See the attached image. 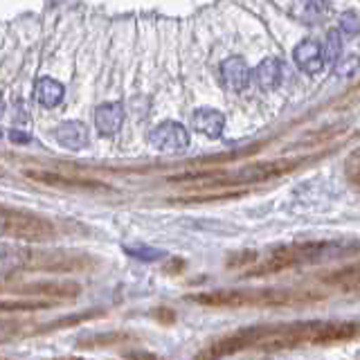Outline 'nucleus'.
<instances>
[{
	"label": "nucleus",
	"instance_id": "1",
	"mask_svg": "<svg viewBox=\"0 0 360 360\" xmlns=\"http://www.w3.org/2000/svg\"><path fill=\"white\" fill-rule=\"evenodd\" d=\"M360 322L354 320H292L250 324L221 333L200 347L194 360H225L236 354H273L302 347H326L356 340Z\"/></svg>",
	"mask_w": 360,
	"mask_h": 360
},
{
	"label": "nucleus",
	"instance_id": "2",
	"mask_svg": "<svg viewBox=\"0 0 360 360\" xmlns=\"http://www.w3.org/2000/svg\"><path fill=\"white\" fill-rule=\"evenodd\" d=\"M360 252V241L331 239V241H295L270 248L268 252H255L252 264L243 270L245 277H266L284 270H295L304 266H318L338 262Z\"/></svg>",
	"mask_w": 360,
	"mask_h": 360
},
{
	"label": "nucleus",
	"instance_id": "3",
	"mask_svg": "<svg viewBox=\"0 0 360 360\" xmlns=\"http://www.w3.org/2000/svg\"><path fill=\"white\" fill-rule=\"evenodd\" d=\"M326 295L304 288H214L200 290L187 300L207 309H279L320 302Z\"/></svg>",
	"mask_w": 360,
	"mask_h": 360
},
{
	"label": "nucleus",
	"instance_id": "4",
	"mask_svg": "<svg viewBox=\"0 0 360 360\" xmlns=\"http://www.w3.org/2000/svg\"><path fill=\"white\" fill-rule=\"evenodd\" d=\"M297 162L288 160H273V162H252L239 169H205V172H187L178 174L172 180L174 183H202L210 187H236V185H255L266 183L288 172H295Z\"/></svg>",
	"mask_w": 360,
	"mask_h": 360
},
{
	"label": "nucleus",
	"instance_id": "5",
	"mask_svg": "<svg viewBox=\"0 0 360 360\" xmlns=\"http://www.w3.org/2000/svg\"><path fill=\"white\" fill-rule=\"evenodd\" d=\"M59 236L56 225L30 210L0 205V239L20 243H45Z\"/></svg>",
	"mask_w": 360,
	"mask_h": 360
},
{
	"label": "nucleus",
	"instance_id": "6",
	"mask_svg": "<svg viewBox=\"0 0 360 360\" xmlns=\"http://www.w3.org/2000/svg\"><path fill=\"white\" fill-rule=\"evenodd\" d=\"M104 311H86L77 315H65V318L52 320V322H34V320H22V318H0V345L14 342V340H25L32 335H45L52 331L65 329V326H75L88 320H97Z\"/></svg>",
	"mask_w": 360,
	"mask_h": 360
},
{
	"label": "nucleus",
	"instance_id": "7",
	"mask_svg": "<svg viewBox=\"0 0 360 360\" xmlns=\"http://www.w3.org/2000/svg\"><path fill=\"white\" fill-rule=\"evenodd\" d=\"M3 292H14V295H30V297H48L52 302L75 300L82 295V286L77 281H22V284H0Z\"/></svg>",
	"mask_w": 360,
	"mask_h": 360
},
{
	"label": "nucleus",
	"instance_id": "8",
	"mask_svg": "<svg viewBox=\"0 0 360 360\" xmlns=\"http://www.w3.org/2000/svg\"><path fill=\"white\" fill-rule=\"evenodd\" d=\"M189 131L178 122H162L149 133V144L160 153H183L189 146Z\"/></svg>",
	"mask_w": 360,
	"mask_h": 360
},
{
	"label": "nucleus",
	"instance_id": "9",
	"mask_svg": "<svg viewBox=\"0 0 360 360\" xmlns=\"http://www.w3.org/2000/svg\"><path fill=\"white\" fill-rule=\"evenodd\" d=\"M41 250L20 243H0V277H9L20 270H37Z\"/></svg>",
	"mask_w": 360,
	"mask_h": 360
},
{
	"label": "nucleus",
	"instance_id": "10",
	"mask_svg": "<svg viewBox=\"0 0 360 360\" xmlns=\"http://www.w3.org/2000/svg\"><path fill=\"white\" fill-rule=\"evenodd\" d=\"M219 79L225 90H230V93H243L252 82V70L241 56H228L219 65Z\"/></svg>",
	"mask_w": 360,
	"mask_h": 360
},
{
	"label": "nucleus",
	"instance_id": "11",
	"mask_svg": "<svg viewBox=\"0 0 360 360\" xmlns=\"http://www.w3.org/2000/svg\"><path fill=\"white\" fill-rule=\"evenodd\" d=\"M32 180H39L43 185L59 187V189H70V191H108L110 187L99 183L93 178H82V176H63V174H48V172H27Z\"/></svg>",
	"mask_w": 360,
	"mask_h": 360
},
{
	"label": "nucleus",
	"instance_id": "12",
	"mask_svg": "<svg viewBox=\"0 0 360 360\" xmlns=\"http://www.w3.org/2000/svg\"><path fill=\"white\" fill-rule=\"evenodd\" d=\"M292 59H295L297 68L307 75H318L324 70L326 65V54L324 48L313 39H304L295 45L292 50Z\"/></svg>",
	"mask_w": 360,
	"mask_h": 360
},
{
	"label": "nucleus",
	"instance_id": "13",
	"mask_svg": "<svg viewBox=\"0 0 360 360\" xmlns=\"http://www.w3.org/2000/svg\"><path fill=\"white\" fill-rule=\"evenodd\" d=\"M54 138L68 151H82L88 144V127L84 122L68 120L54 129Z\"/></svg>",
	"mask_w": 360,
	"mask_h": 360
},
{
	"label": "nucleus",
	"instance_id": "14",
	"mask_svg": "<svg viewBox=\"0 0 360 360\" xmlns=\"http://www.w3.org/2000/svg\"><path fill=\"white\" fill-rule=\"evenodd\" d=\"M252 82L262 88V90H277L284 82V61L277 59V56H268L262 63L255 68L252 72Z\"/></svg>",
	"mask_w": 360,
	"mask_h": 360
},
{
	"label": "nucleus",
	"instance_id": "15",
	"mask_svg": "<svg viewBox=\"0 0 360 360\" xmlns=\"http://www.w3.org/2000/svg\"><path fill=\"white\" fill-rule=\"evenodd\" d=\"M124 124V106L120 101H106V104H101L95 108V129L110 138V135H115Z\"/></svg>",
	"mask_w": 360,
	"mask_h": 360
},
{
	"label": "nucleus",
	"instance_id": "16",
	"mask_svg": "<svg viewBox=\"0 0 360 360\" xmlns=\"http://www.w3.org/2000/svg\"><path fill=\"white\" fill-rule=\"evenodd\" d=\"M324 284L342 290V292H354V295H360V262H354V264H347L342 268L331 270L329 275H324Z\"/></svg>",
	"mask_w": 360,
	"mask_h": 360
},
{
	"label": "nucleus",
	"instance_id": "17",
	"mask_svg": "<svg viewBox=\"0 0 360 360\" xmlns=\"http://www.w3.org/2000/svg\"><path fill=\"white\" fill-rule=\"evenodd\" d=\"M191 127L205 138H219L225 129V115L217 108H198L191 115Z\"/></svg>",
	"mask_w": 360,
	"mask_h": 360
},
{
	"label": "nucleus",
	"instance_id": "18",
	"mask_svg": "<svg viewBox=\"0 0 360 360\" xmlns=\"http://www.w3.org/2000/svg\"><path fill=\"white\" fill-rule=\"evenodd\" d=\"M135 340V335L129 331H106V333H95V335H86L79 338L77 347L82 349H97V347H112V345H124Z\"/></svg>",
	"mask_w": 360,
	"mask_h": 360
},
{
	"label": "nucleus",
	"instance_id": "19",
	"mask_svg": "<svg viewBox=\"0 0 360 360\" xmlns=\"http://www.w3.org/2000/svg\"><path fill=\"white\" fill-rule=\"evenodd\" d=\"M34 95H37V99L41 101L43 106H56V104H61V99H63V86L56 82V79L52 77H41L39 82H37V88H34Z\"/></svg>",
	"mask_w": 360,
	"mask_h": 360
},
{
	"label": "nucleus",
	"instance_id": "20",
	"mask_svg": "<svg viewBox=\"0 0 360 360\" xmlns=\"http://www.w3.org/2000/svg\"><path fill=\"white\" fill-rule=\"evenodd\" d=\"M50 307L52 300H0V313H27Z\"/></svg>",
	"mask_w": 360,
	"mask_h": 360
},
{
	"label": "nucleus",
	"instance_id": "21",
	"mask_svg": "<svg viewBox=\"0 0 360 360\" xmlns=\"http://www.w3.org/2000/svg\"><path fill=\"white\" fill-rule=\"evenodd\" d=\"M345 174L349 178V183L356 185L360 189V146H358V149L352 155H349V160L345 165Z\"/></svg>",
	"mask_w": 360,
	"mask_h": 360
},
{
	"label": "nucleus",
	"instance_id": "22",
	"mask_svg": "<svg viewBox=\"0 0 360 360\" xmlns=\"http://www.w3.org/2000/svg\"><path fill=\"white\" fill-rule=\"evenodd\" d=\"M340 48H342V43H340V37H338V30H333L329 34V39H326V63H335L338 61V56H340Z\"/></svg>",
	"mask_w": 360,
	"mask_h": 360
},
{
	"label": "nucleus",
	"instance_id": "23",
	"mask_svg": "<svg viewBox=\"0 0 360 360\" xmlns=\"http://www.w3.org/2000/svg\"><path fill=\"white\" fill-rule=\"evenodd\" d=\"M127 250H129V255L146 259V262H153V259H160L162 257V252L160 250H153V248H127Z\"/></svg>",
	"mask_w": 360,
	"mask_h": 360
},
{
	"label": "nucleus",
	"instance_id": "24",
	"mask_svg": "<svg viewBox=\"0 0 360 360\" xmlns=\"http://www.w3.org/2000/svg\"><path fill=\"white\" fill-rule=\"evenodd\" d=\"M342 25L347 27V32H352V34H354V32H358V27H360V18L354 14V11H349V14L342 18Z\"/></svg>",
	"mask_w": 360,
	"mask_h": 360
},
{
	"label": "nucleus",
	"instance_id": "25",
	"mask_svg": "<svg viewBox=\"0 0 360 360\" xmlns=\"http://www.w3.org/2000/svg\"><path fill=\"white\" fill-rule=\"evenodd\" d=\"M9 138H11V142H16V144H27L32 140L27 133H18V131H11Z\"/></svg>",
	"mask_w": 360,
	"mask_h": 360
},
{
	"label": "nucleus",
	"instance_id": "26",
	"mask_svg": "<svg viewBox=\"0 0 360 360\" xmlns=\"http://www.w3.org/2000/svg\"><path fill=\"white\" fill-rule=\"evenodd\" d=\"M56 360H84V358H75V356H68V358H56Z\"/></svg>",
	"mask_w": 360,
	"mask_h": 360
},
{
	"label": "nucleus",
	"instance_id": "27",
	"mask_svg": "<svg viewBox=\"0 0 360 360\" xmlns=\"http://www.w3.org/2000/svg\"><path fill=\"white\" fill-rule=\"evenodd\" d=\"M3 110H5V104H3V97H0V115H3Z\"/></svg>",
	"mask_w": 360,
	"mask_h": 360
},
{
	"label": "nucleus",
	"instance_id": "28",
	"mask_svg": "<svg viewBox=\"0 0 360 360\" xmlns=\"http://www.w3.org/2000/svg\"><path fill=\"white\" fill-rule=\"evenodd\" d=\"M0 135H3V133H0Z\"/></svg>",
	"mask_w": 360,
	"mask_h": 360
},
{
	"label": "nucleus",
	"instance_id": "29",
	"mask_svg": "<svg viewBox=\"0 0 360 360\" xmlns=\"http://www.w3.org/2000/svg\"><path fill=\"white\" fill-rule=\"evenodd\" d=\"M0 360H3V358H0Z\"/></svg>",
	"mask_w": 360,
	"mask_h": 360
}]
</instances>
